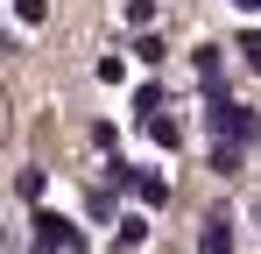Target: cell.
I'll return each mask as SVG.
<instances>
[{"label": "cell", "mask_w": 261, "mask_h": 254, "mask_svg": "<svg viewBox=\"0 0 261 254\" xmlns=\"http://www.w3.org/2000/svg\"><path fill=\"white\" fill-rule=\"evenodd\" d=\"M240 64H247V71H261V36H254V29L240 36Z\"/></svg>", "instance_id": "cell-9"}, {"label": "cell", "mask_w": 261, "mask_h": 254, "mask_svg": "<svg viewBox=\"0 0 261 254\" xmlns=\"http://www.w3.org/2000/svg\"><path fill=\"white\" fill-rule=\"evenodd\" d=\"M127 21H134V29H148V21H155V0H127Z\"/></svg>", "instance_id": "cell-11"}, {"label": "cell", "mask_w": 261, "mask_h": 254, "mask_svg": "<svg viewBox=\"0 0 261 254\" xmlns=\"http://www.w3.org/2000/svg\"><path fill=\"white\" fill-rule=\"evenodd\" d=\"M36 254H85V233L57 212H36Z\"/></svg>", "instance_id": "cell-1"}, {"label": "cell", "mask_w": 261, "mask_h": 254, "mask_svg": "<svg viewBox=\"0 0 261 254\" xmlns=\"http://www.w3.org/2000/svg\"><path fill=\"white\" fill-rule=\"evenodd\" d=\"M134 198H141V205H170V176H155V169H134Z\"/></svg>", "instance_id": "cell-4"}, {"label": "cell", "mask_w": 261, "mask_h": 254, "mask_svg": "<svg viewBox=\"0 0 261 254\" xmlns=\"http://www.w3.org/2000/svg\"><path fill=\"white\" fill-rule=\"evenodd\" d=\"M148 134H155V141H163V148H176V141H184V127H176V120H163V113H155V120H148Z\"/></svg>", "instance_id": "cell-7"}, {"label": "cell", "mask_w": 261, "mask_h": 254, "mask_svg": "<svg viewBox=\"0 0 261 254\" xmlns=\"http://www.w3.org/2000/svg\"><path fill=\"white\" fill-rule=\"evenodd\" d=\"M212 169H219V176H233V169H240V141H219V148H212Z\"/></svg>", "instance_id": "cell-6"}, {"label": "cell", "mask_w": 261, "mask_h": 254, "mask_svg": "<svg viewBox=\"0 0 261 254\" xmlns=\"http://www.w3.org/2000/svg\"><path fill=\"white\" fill-rule=\"evenodd\" d=\"M198 254H233V226H226V212H205V226H198Z\"/></svg>", "instance_id": "cell-2"}, {"label": "cell", "mask_w": 261, "mask_h": 254, "mask_svg": "<svg viewBox=\"0 0 261 254\" xmlns=\"http://www.w3.org/2000/svg\"><path fill=\"white\" fill-rule=\"evenodd\" d=\"M198 85H205V99H226V78H219V49L212 42L198 49Z\"/></svg>", "instance_id": "cell-3"}, {"label": "cell", "mask_w": 261, "mask_h": 254, "mask_svg": "<svg viewBox=\"0 0 261 254\" xmlns=\"http://www.w3.org/2000/svg\"><path fill=\"white\" fill-rule=\"evenodd\" d=\"M141 240H148V219L127 212V219H120V247H141Z\"/></svg>", "instance_id": "cell-5"}, {"label": "cell", "mask_w": 261, "mask_h": 254, "mask_svg": "<svg viewBox=\"0 0 261 254\" xmlns=\"http://www.w3.org/2000/svg\"><path fill=\"white\" fill-rule=\"evenodd\" d=\"M14 14H21V21L36 29V21H43V14H49V0H14Z\"/></svg>", "instance_id": "cell-10"}, {"label": "cell", "mask_w": 261, "mask_h": 254, "mask_svg": "<svg viewBox=\"0 0 261 254\" xmlns=\"http://www.w3.org/2000/svg\"><path fill=\"white\" fill-rule=\"evenodd\" d=\"M134 57H141V64H163V36H148V29H141V42H134Z\"/></svg>", "instance_id": "cell-8"}, {"label": "cell", "mask_w": 261, "mask_h": 254, "mask_svg": "<svg viewBox=\"0 0 261 254\" xmlns=\"http://www.w3.org/2000/svg\"><path fill=\"white\" fill-rule=\"evenodd\" d=\"M233 7H240V14H261V0H233Z\"/></svg>", "instance_id": "cell-12"}, {"label": "cell", "mask_w": 261, "mask_h": 254, "mask_svg": "<svg viewBox=\"0 0 261 254\" xmlns=\"http://www.w3.org/2000/svg\"><path fill=\"white\" fill-rule=\"evenodd\" d=\"M254 219H261V205H254Z\"/></svg>", "instance_id": "cell-13"}]
</instances>
